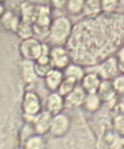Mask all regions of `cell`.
I'll list each match as a JSON object with an SVG mask.
<instances>
[{"instance_id": "obj_1", "label": "cell", "mask_w": 124, "mask_h": 149, "mask_svg": "<svg viewBox=\"0 0 124 149\" xmlns=\"http://www.w3.org/2000/svg\"><path fill=\"white\" fill-rule=\"evenodd\" d=\"M72 21L67 16H59L54 18L50 25L48 41L52 46H64L72 34Z\"/></svg>"}, {"instance_id": "obj_2", "label": "cell", "mask_w": 124, "mask_h": 149, "mask_svg": "<svg viewBox=\"0 0 124 149\" xmlns=\"http://www.w3.org/2000/svg\"><path fill=\"white\" fill-rule=\"evenodd\" d=\"M52 22V10L50 5H37L33 28L34 36L48 37L50 25Z\"/></svg>"}, {"instance_id": "obj_3", "label": "cell", "mask_w": 124, "mask_h": 149, "mask_svg": "<svg viewBox=\"0 0 124 149\" xmlns=\"http://www.w3.org/2000/svg\"><path fill=\"white\" fill-rule=\"evenodd\" d=\"M42 46H43V43L39 42V39L30 37V38L22 39V42L20 45V52L24 59L35 62L39 58V55L42 54Z\"/></svg>"}, {"instance_id": "obj_4", "label": "cell", "mask_w": 124, "mask_h": 149, "mask_svg": "<svg viewBox=\"0 0 124 149\" xmlns=\"http://www.w3.org/2000/svg\"><path fill=\"white\" fill-rule=\"evenodd\" d=\"M71 128V118L65 113H59L52 115L50 134L54 137H63Z\"/></svg>"}, {"instance_id": "obj_5", "label": "cell", "mask_w": 124, "mask_h": 149, "mask_svg": "<svg viewBox=\"0 0 124 149\" xmlns=\"http://www.w3.org/2000/svg\"><path fill=\"white\" fill-rule=\"evenodd\" d=\"M22 110H24V115H33V116H35L37 114L42 111L41 98L35 92L28 90L24 94Z\"/></svg>"}, {"instance_id": "obj_6", "label": "cell", "mask_w": 124, "mask_h": 149, "mask_svg": "<svg viewBox=\"0 0 124 149\" xmlns=\"http://www.w3.org/2000/svg\"><path fill=\"white\" fill-rule=\"evenodd\" d=\"M50 58L52 67L57 70H64L71 63V56L64 46H52L50 49Z\"/></svg>"}, {"instance_id": "obj_7", "label": "cell", "mask_w": 124, "mask_h": 149, "mask_svg": "<svg viewBox=\"0 0 124 149\" xmlns=\"http://www.w3.org/2000/svg\"><path fill=\"white\" fill-rule=\"evenodd\" d=\"M97 73L101 76V79L103 80H111L119 72V64H118L116 56H110L106 60L101 63L97 67Z\"/></svg>"}, {"instance_id": "obj_8", "label": "cell", "mask_w": 124, "mask_h": 149, "mask_svg": "<svg viewBox=\"0 0 124 149\" xmlns=\"http://www.w3.org/2000/svg\"><path fill=\"white\" fill-rule=\"evenodd\" d=\"M51 120H52V114L48 113L47 110H43V111L37 114L34 120H33V123H31L34 127L35 134L44 135V134H47V132H50Z\"/></svg>"}, {"instance_id": "obj_9", "label": "cell", "mask_w": 124, "mask_h": 149, "mask_svg": "<svg viewBox=\"0 0 124 149\" xmlns=\"http://www.w3.org/2000/svg\"><path fill=\"white\" fill-rule=\"evenodd\" d=\"M86 92L82 88V85H77L71 93H68L64 97V106L67 109H77L82 106L84 100H85Z\"/></svg>"}, {"instance_id": "obj_10", "label": "cell", "mask_w": 124, "mask_h": 149, "mask_svg": "<svg viewBox=\"0 0 124 149\" xmlns=\"http://www.w3.org/2000/svg\"><path fill=\"white\" fill-rule=\"evenodd\" d=\"M97 93H98L99 98L102 100L103 103H111V102H114V101H116L118 93L115 92L114 86H112L111 80H103L102 79Z\"/></svg>"}, {"instance_id": "obj_11", "label": "cell", "mask_w": 124, "mask_h": 149, "mask_svg": "<svg viewBox=\"0 0 124 149\" xmlns=\"http://www.w3.org/2000/svg\"><path fill=\"white\" fill-rule=\"evenodd\" d=\"M64 97L59 92H51L46 100V110L52 115L59 114L64 109Z\"/></svg>"}, {"instance_id": "obj_12", "label": "cell", "mask_w": 124, "mask_h": 149, "mask_svg": "<svg viewBox=\"0 0 124 149\" xmlns=\"http://www.w3.org/2000/svg\"><path fill=\"white\" fill-rule=\"evenodd\" d=\"M43 79H44V85H46L47 89L50 92H56L57 88L62 84L63 79H64V72H63V70L52 68Z\"/></svg>"}, {"instance_id": "obj_13", "label": "cell", "mask_w": 124, "mask_h": 149, "mask_svg": "<svg viewBox=\"0 0 124 149\" xmlns=\"http://www.w3.org/2000/svg\"><path fill=\"white\" fill-rule=\"evenodd\" d=\"M102 79L97 72H88L84 74V79L81 80V85L85 89L86 93H94L98 90Z\"/></svg>"}, {"instance_id": "obj_14", "label": "cell", "mask_w": 124, "mask_h": 149, "mask_svg": "<svg viewBox=\"0 0 124 149\" xmlns=\"http://www.w3.org/2000/svg\"><path fill=\"white\" fill-rule=\"evenodd\" d=\"M21 18L20 16H17L16 13L10 12V10H5L3 13V16L0 17V22H1V26L8 31H12V33H16L18 28V24H20Z\"/></svg>"}, {"instance_id": "obj_15", "label": "cell", "mask_w": 124, "mask_h": 149, "mask_svg": "<svg viewBox=\"0 0 124 149\" xmlns=\"http://www.w3.org/2000/svg\"><path fill=\"white\" fill-rule=\"evenodd\" d=\"M20 67H21V76H22L24 81L26 84H31L37 77L35 68H34V60L22 59V62L20 63Z\"/></svg>"}, {"instance_id": "obj_16", "label": "cell", "mask_w": 124, "mask_h": 149, "mask_svg": "<svg viewBox=\"0 0 124 149\" xmlns=\"http://www.w3.org/2000/svg\"><path fill=\"white\" fill-rule=\"evenodd\" d=\"M102 100L99 98L98 93L94 92V93H86L85 95V100H84L82 106L85 107V110L90 111V113H96L101 109L102 106Z\"/></svg>"}, {"instance_id": "obj_17", "label": "cell", "mask_w": 124, "mask_h": 149, "mask_svg": "<svg viewBox=\"0 0 124 149\" xmlns=\"http://www.w3.org/2000/svg\"><path fill=\"white\" fill-rule=\"evenodd\" d=\"M82 13L88 17H96L102 13L101 0H85Z\"/></svg>"}, {"instance_id": "obj_18", "label": "cell", "mask_w": 124, "mask_h": 149, "mask_svg": "<svg viewBox=\"0 0 124 149\" xmlns=\"http://www.w3.org/2000/svg\"><path fill=\"white\" fill-rule=\"evenodd\" d=\"M24 149H46V140L43 135H31L24 141Z\"/></svg>"}, {"instance_id": "obj_19", "label": "cell", "mask_w": 124, "mask_h": 149, "mask_svg": "<svg viewBox=\"0 0 124 149\" xmlns=\"http://www.w3.org/2000/svg\"><path fill=\"white\" fill-rule=\"evenodd\" d=\"M35 8L37 5L31 4L29 1H25L21 4V16L20 18L22 21H26V22H34V17H35Z\"/></svg>"}, {"instance_id": "obj_20", "label": "cell", "mask_w": 124, "mask_h": 149, "mask_svg": "<svg viewBox=\"0 0 124 149\" xmlns=\"http://www.w3.org/2000/svg\"><path fill=\"white\" fill-rule=\"evenodd\" d=\"M63 72H64V76L73 77V79H76L78 82H81V80L84 79V74H85V70H84L81 65H78V64L69 63V64L63 70Z\"/></svg>"}, {"instance_id": "obj_21", "label": "cell", "mask_w": 124, "mask_h": 149, "mask_svg": "<svg viewBox=\"0 0 124 149\" xmlns=\"http://www.w3.org/2000/svg\"><path fill=\"white\" fill-rule=\"evenodd\" d=\"M77 85H78V81L76 79H73V77L64 76V79H63L62 84H60V86L57 88L56 92H59L60 94L63 95V97H65V95H67L68 93L72 92V90L75 89Z\"/></svg>"}, {"instance_id": "obj_22", "label": "cell", "mask_w": 124, "mask_h": 149, "mask_svg": "<svg viewBox=\"0 0 124 149\" xmlns=\"http://www.w3.org/2000/svg\"><path fill=\"white\" fill-rule=\"evenodd\" d=\"M16 34H17L21 39H26V38H30V37H34L33 24L26 22V21L21 20L20 24H18L17 30H16Z\"/></svg>"}, {"instance_id": "obj_23", "label": "cell", "mask_w": 124, "mask_h": 149, "mask_svg": "<svg viewBox=\"0 0 124 149\" xmlns=\"http://www.w3.org/2000/svg\"><path fill=\"white\" fill-rule=\"evenodd\" d=\"M84 4H85V0H68L65 9L71 15H80V13H82Z\"/></svg>"}, {"instance_id": "obj_24", "label": "cell", "mask_w": 124, "mask_h": 149, "mask_svg": "<svg viewBox=\"0 0 124 149\" xmlns=\"http://www.w3.org/2000/svg\"><path fill=\"white\" fill-rule=\"evenodd\" d=\"M101 5L103 13H114L119 7V0H101Z\"/></svg>"}, {"instance_id": "obj_25", "label": "cell", "mask_w": 124, "mask_h": 149, "mask_svg": "<svg viewBox=\"0 0 124 149\" xmlns=\"http://www.w3.org/2000/svg\"><path fill=\"white\" fill-rule=\"evenodd\" d=\"M34 68H35L37 76L44 77L54 67H52L51 63H38V62H34Z\"/></svg>"}, {"instance_id": "obj_26", "label": "cell", "mask_w": 124, "mask_h": 149, "mask_svg": "<svg viewBox=\"0 0 124 149\" xmlns=\"http://www.w3.org/2000/svg\"><path fill=\"white\" fill-rule=\"evenodd\" d=\"M111 82H112V86H114L115 92L119 95H123L124 94V73L116 74L114 79H111Z\"/></svg>"}, {"instance_id": "obj_27", "label": "cell", "mask_w": 124, "mask_h": 149, "mask_svg": "<svg viewBox=\"0 0 124 149\" xmlns=\"http://www.w3.org/2000/svg\"><path fill=\"white\" fill-rule=\"evenodd\" d=\"M114 126H115V130L119 132L120 135L124 136V114H118L114 119Z\"/></svg>"}, {"instance_id": "obj_28", "label": "cell", "mask_w": 124, "mask_h": 149, "mask_svg": "<svg viewBox=\"0 0 124 149\" xmlns=\"http://www.w3.org/2000/svg\"><path fill=\"white\" fill-rule=\"evenodd\" d=\"M22 131H24V132H21V134H20V136H21V139H22V141H25L28 137H30L31 135L35 134L33 124H31V123H28V122H26V124H25V127H24Z\"/></svg>"}, {"instance_id": "obj_29", "label": "cell", "mask_w": 124, "mask_h": 149, "mask_svg": "<svg viewBox=\"0 0 124 149\" xmlns=\"http://www.w3.org/2000/svg\"><path fill=\"white\" fill-rule=\"evenodd\" d=\"M116 59H118V64H119V71L124 73V46L118 51Z\"/></svg>"}, {"instance_id": "obj_30", "label": "cell", "mask_w": 124, "mask_h": 149, "mask_svg": "<svg viewBox=\"0 0 124 149\" xmlns=\"http://www.w3.org/2000/svg\"><path fill=\"white\" fill-rule=\"evenodd\" d=\"M50 1H51L52 8H55V9H64L67 7L68 0H50Z\"/></svg>"}, {"instance_id": "obj_31", "label": "cell", "mask_w": 124, "mask_h": 149, "mask_svg": "<svg viewBox=\"0 0 124 149\" xmlns=\"http://www.w3.org/2000/svg\"><path fill=\"white\" fill-rule=\"evenodd\" d=\"M116 110L119 111L120 114H124V94L120 95L119 101L116 102Z\"/></svg>"}, {"instance_id": "obj_32", "label": "cell", "mask_w": 124, "mask_h": 149, "mask_svg": "<svg viewBox=\"0 0 124 149\" xmlns=\"http://www.w3.org/2000/svg\"><path fill=\"white\" fill-rule=\"evenodd\" d=\"M5 12V7H4V3L0 1V17L3 16V13Z\"/></svg>"}, {"instance_id": "obj_33", "label": "cell", "mask_w": 124, "mask_h": 149, "mask_svg": "<svg viewBox=\"0 0 124 149\" xmlns=\"http://www.w3.org/2000/svg\"><path fill=\"white\" fill-rule=\"evenodd\" d=\"M13 149H24V147H16V148H13Z\"/></svg>"}, {"instance_id": "obj_34", "label": "cell", "mask_w": 124, "mask_h": 149, "mask_svg": "<svg viewBox=\"0 0 124 149\" xmlns=\"http://www.w3.org/2000/svg\"><path fill=\"white\" fill-rule=\"evenodd\" d=\"M0 1H1V3H4V1H5V0H0Z\"/></svg>"}]
</instances>
